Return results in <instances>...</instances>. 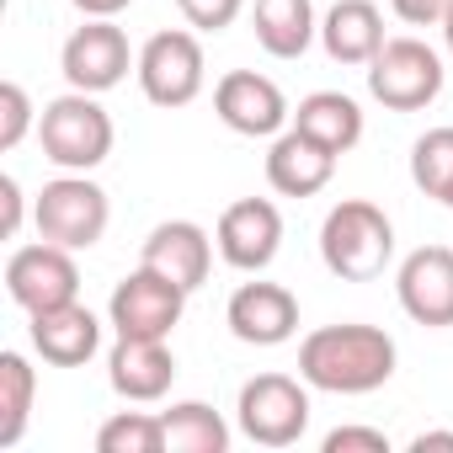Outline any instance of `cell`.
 I'll return each instance as SVG.
<instances>
[{
    "label": "cell",
    "mask_w": 453,
    "mask_h": 453,
    "mask_svg": "<svg viewBox=\"0 0 453 453\" xmlns=\"http://www.w3.org/2000/svg\"><path fill=\"white\" fill-rule=\"evenodd\" d=\"M395 336L363 320L320 326L299 342V379L326 395H373L395 379Z\"/></svg>",
    "instance_id": "1"
},
{
    "label": "cell",
    "mask_w": 453,
    "mask_h": 453,
    "mask_svg": "<svg viewBox=\"0 0 453 453\" xmlns=\"http://www.w3.org/2000/svg\"><path fill=\"white\" fill-rule=\"evenodd\" d=\"M320 262L342 283H373L395 262V224L368 197H342L320 224Z\"/></svg>",
    "instance_id": "2"
},
{
    "label": "cell",
    "mask_w": 453,
    "mask_h": 453,
    "mask_svg": "<svg viewBox=\"0 0 453 453\" xmlns=\"http://www.w3.org/2000/svg\"><path fill=\"white\" fill-rule=\"evenodd\" d=\"M112 118L91 91H65L38 112V144L43 160H54L59 171H96L112 155Z\"/></svg>",
    "instance_id": "3"
},
{
    "label": "cell",
    "mask_w": 453,
    "mask_h": 453,
    "mask_svg": "<svg viewBox=\"0 0 453 453\" xmlns=\"http://www.w3.org/2000/svg\"><path fill=\"white\" fill-rule=\"evenodd\" d=\"M107 219H112V203L91 181V171H65V176L43 181V192L33 203L38 235L65 246V251H91L107 235Z\"/></svg>",
    "instance_id": "4"
},
{
    "label": "cell",
    "mask_w": 453,
    "mask_h": 453,
    "mask_svg": "<svg viewBox=\"0 0 453 453\" xmlns=\"http://www.w3.org/2000/svg\"><path fill=\"white\" fill-rule=\"evenodd\" d=\"M368 96L389 112H421L442 96V54L421 38H384V49L368 59Z\"/></svg>",
    "instance_id": "5"
},
{
    "label": "cell",
    "mask_w": 453,
    "mask_h": 453,
    "mask_svg": "<svg viewBox=\"0 0 453 453\" xmlns=\"http://www.w3.org/2000/svg\"><path fill=\"white\" fill-rule=\"evenodd\" d=\"M235 426L257 448H294L310 432V384L288 373H257L241 384Z\"/></svg>",
    "instance_id": "6"
},
{
    "label": "cell",
    "mask_w": 453,
    "mask_h": 453,
    "mask_svg": "<svg viewBox=\"0 0 453 453\" xmlns=\"http://www.w3.org/2000/svg\"><path fill=\"white\" fill-rule=\"evenodd\" d=\"M139 91L150 107H187L203 96V81H208V59H203V43L197 33L187 27H165L155 33L144 49H139Z\"/></svg>",
    "instance_id": "7"
},
{
    "label": "cell",
    "mask_w": 453,
    "mask_h": 453,
    "mask_svg": "<svg viewBox=\"0 0 453 453\" xmlns=\"http://www.w3.org/2000/svg\"><path fill=\"white\" fill-rule=\"evenodd\" d=\"M181 310H187V288L139 262V267L112 288V299H107V326H112L118 336L171 342V331L181 326Z\"/></svg>",
    "instance_id": "8"
},
{
    "label": "cell",
    "mask_w": 453,
    "mask_h": 453,
    "mask_svg": "<svg viewBox=\"0 0 453 453\" xmlns=\"http://www.w3.org/2000/svg\"><path fill=\"white\" fill-rule=\"evenodd\" d=\"M59 70L70 81V91H112L128 81V70H139V54L128 49V33L112 22V17H86L70 38H65V54H59Z\"/></svg>",
    "instance_id": "9"
},
{
    "label": "cell",
    "mask_w": 453,
    "mask_h": 453,
    "mask_svg": "<svg viewBox=\"0 0 453 453\" xmlns=\"http://www.w3.org/2000/svg\"><path fill=\"white\" fill-rule=\"evenodd\" d=\"M213 246L235 273H267L283 251V213L273 197H241L219 213Z\"/></svg>",
    "instance_id": "10"
},
{
    "label": "cell",
    "mask_w": 453,
    "mask_h": 453,
    "mask_svg": "<svg viewBox=\"0 0 453 453\" xmlns=\"http://www.w3.org/2000/svg\"><path fill=\"white\" fill-rule=\"evenodd\" d=\"M213 112H219L224 128L241 134V139H278L294 123V107H288L283 86L257 75V70H230V75H224L213 86Z\"/></svg>",
    "instance_id": "11"
},
{
    "label": "cell",
    "mask_w": 453,
    "mask_h": 453,
    "mask_svg": "<svg viewBox=\"0 0 453 453\" xmlns=\"http://www.w3.org/2000/svg\"><path fill=\"white\" fill-rule=\"evenodd\" d=\"M6 294H12L27 315L81 299V267H75V251H65V246H54V241L17 246L12 262H6Z\"/></svg>",
    "instance_id": "12"
},
{
    "label": "cell",
    "mask_w": 453,
    "mask_h": 453,
    "mask_svg": "<svg viewBox=\"0 0 453 453\" xmlns=\"http://www.w3.org/2000/svg\"><path fill=\"white\" fill-rule=\"evenodd\" d=\"M395 299L426 331L453 326V251L448 246H416L395 273Z\"/></svg>",
    "instance_id": "13"
},
{
    "label": "cell",
    "mask_w": 453,
    "mask_h": 453,
    "mask_svg": "<svg viewBox=\"0 0 453 453\" xmlns=\"http://www.w3.org/2000/svg\"><path fill=\"white\" fill-rule=\"evenodd\" d=\"M224 326L246 347H283L299 331V299L283 283H241L224 304Z\"/></svg>",
    "instance_id": "14"
},
{
    "label": "cell",
    "mask_w": 453,
    "mask_h": 453,
    "mask_svg": "<svg viewBox=\"0 0 453 453\" xmlns=\"http://www.w3.org/2000/svg\"><path fill=\"white\" fill-rule=\"evenodd\" d=\"M107 384L112 395H123L128 405H155L171 395L176 384V352L165 342H144V336H118V347L107 352Z\"/></svg>",
    "instance_id": "15"
},
{
    "label": "cell",
    "mask_w": 453,
    "mask_h": 453,
    "mask_svg": "<svg viewBox=\"0 0 453 453\" xmlns=\"http://www.w3.org/2000/svg\"><path fill=\"white\" fill-rule=\"evenodd\" d=\"M336 160H342L336 150H326L315 134H304V128L288 123L273 139V150H267V187L283 192V197H315V192L331 187Z\"/></svg>",
    "instance_id": "16"
},
{
    "label": "cell",
    "mask_w": 453,
    "mask_h": 453,
    "mask_svg": "<svg viewBox=\"0 0 453 453\" xmlns=\"http://www.w3.org/2000/svg\"><path fill=\"white\" fill-rule=\"evenodd\" d=\"M139 262L165 273L187 294H197L208 283V267H213V241H208L203 224H192V219H165V224H155V230L144 235Z\"/></svg>",
    "instance_id": "17"
},
{
    "label": "cell",
    "mask_w": 453,
    "mask_h": 453,
    "mask_svg": "<svg viewBox=\"0 0 453 453\" xmlns=\"http://www.w3.org/2000/svg\"><path fill=\"white\" fill-rule=\"evenodd\" d=\"M27 320H33V326H27L33 352H38L43 363H54V368H81V363H91V357L102 352V320H96L81 299L54 304V310H38V315H27Z\"/></svg>",
    "instance_id": "18"
},
{
    "label": "cell",
    "mask_w": 453,
    "mask_h": 453,
    "mask_svg": "<svg viewBox=\"0 0 453 453\" xmlns=\"http://www.w3.org/2000/svg\"><path fill=\"white\" fill-rule=\"evenodd\" d=\"M320 49L331 54V65L368 70V59L384 49V12L373 0H336L320 17Z\"/></svg>",
    "instance_id": "19"
},
{
    "label": "cell",
    "mask_w": 453,
    "mask_h": 453,
    "mask_svg": "<svg viewBox=\"0 0 453 453\" xmlns=\"http://www.w3.org/2000/svg\"><path fill=\"white\" fill-rule=\"evenodd\" d=\"M251 22H257V43L273 59H304L310 43L320 38L315 0H257Z\"/></svg>",
    "instance_id": "20"
},
{
    "label": "cell",
    "mask_w": 453,
    "mask_h": 453,
    "mask_svg": "<svg viewBox=\"0 0 453 453\" xmlns=\"http://www.w3.org/2000/svg\"><path fill=\"white\" fill-rule=\"evenodd\" d=\"M294 128H304V134H315L326 150L347 155V150H357V139H363V107H357L347 91H310V96L294 107Z\"/></svg>",
    "instance_id": "21"
},
{
    "label": "cell",
    "mask_w": 453,
    "mask_h": 453,
    "mask_svg": "<svg viewBox=\"0 0 453 453\" xmlns=\"http://www.w3.org/2000/svg\"><path fill=\"white\" fill-rule=\"evenodd\" d=\"M165 421V453H230V421L208 400H176L160 411Z\"/></svg>",
    "instance_id": "22"
},
{
    "label": "cell",
    "mask_w": 453,
    "mask_h": 453,
    "mask_svg": "<svg viewBox=\"0 0 453 453\" xmlns=\"http://www.w3.org/2000/svg\"><path fill=\"white\" fill-rule=\"evenodd\" d=\"M38 400V368L22 352H0V448H17Z\"/></svg>",
    "instance_id": "23"
},
{
    "label": "cell",
    "mask_w": 453,
    "mask_h": 453,
    "mask_svg": "<svg viewBox=\"0 0 453 453\" xmlns=\"http://www.w3.org/2000/svg\"><path fill=\"white\" fill-rule=\"evenodd\" d=\"M96 453H165V421L150 411H118L96 426Z\"/></svg>",
    "instance_id": "24"
},
{
    "label": "cell",
    "mask_w": 453,
    "mask_h": 453,
    "mask_svg": "<svg viewBox=\"0 0 453 453\" xmlns=\"http://www.w3.org/2000/svg\"><path fill=\"white\" fill-rule=\"evenodd\" d=\"M411 181H416V192H426V197L442 203V192L453 187V123L426 128L411 144Z\"/></svg>",
    "instance_id": "25"
},
{
    "label": "cell",
    "mask_w": 453,
    "mask_h": 453,
    "mask_svg": "<svg viewBox=\"0 0 453 453\" xmlns=\"http://www.w3.org/2000/svg\"><path fill=\"white\" fill-rule=\"evenodd\" d=\"M33 128H38V107H33L27 86L6 81V86H0V150H17Z\"/></svg>",
    "instance_id": "26"
},
{
    "label": "cell",
    "mask_w": 453,
    "mask_h": 453,
    "mask_svg": "<svg viewBox=\"0 0 453 453\" xmlns=\"http://www.w3.org/2000/svg\"><path fill=\"white\" fill-rule=\"evenodd\" d=\"M176 12L187 17L192 33H224V27H235L246 0H176Z\"/></svg>",
    "instance_id": "27"
},
{
    "label": "cell",
    "mask_w": 453,
    "mask_h": 453,
    "mask_svg": "<svg viewBox=\"0 0 453 453\" xmlns=\"http://www.w3.org/2000/svg\"><path fill=\"white\" fill-rule=\"evenodd\" d=\"M326 453H389V437L379 426H336L326 432Z\"/></svg>",
    "instance_id": "28"
},
{
    "label": "cell",
    "mask_w": 453,
    "mask_h": 453,
    "mask_svg": "<svg viewBox=\"0 0 453 453\" xmlns=\"http://www.w3.org/2000/svg\"><path fill=\"white\" fill-rule=\"evenodd\" d=\"M448 6H453V0H389V12H395L405 27H437Z\"/></svg>",
    "instance_id": "29"
},
{
    "label": "cell",
    "mask_w": 453,
    "mask_h": 453,
    "mask_svg": "<svg viewBox=\"0 0 453 453\" xmlns=\"http://www.w3.org/2000/svg\"><path fill=\"white\" fill-rule=\"evenodd\" d=\"M22 181L17 176H0V235L6 241H17V230H22Z\"/></svg>",
    "instance_id": "30"
},
{
    "label": "cell",
    "mask_w": 453,
    "mask_h": 453,
    "mask_svg": "<svg viewBox=\"0 0 453 453\" xmlns=\"http://www.w3.org/2000/svg\"><path fill=\"white\" fill-rule=\"evenodd\" d=\"M70 6H75L81 17H118V12L134 6V0H70Z\"/></svg>",
    "instance_id": "31"
},
{
    "label": "cell",
    "mask_w": 453,
    "mask_h": 453,
    "mask_svg": "<svg viewBox=\"0 0 453 453\" xmlns=\"http://www.w3.org/2000/svg\"><path fill=\"white\" fill-rule=\"evenodd\" d=\"M426 448H448L453 453V432H416L411 437V453H426Z\"/></svg>",
    "instance_id": "32"
},
{
    "label": "cell",
    "mask_w": 453,
    "mask_h": 453,
    "mask_svg": "<svg viewBox=\"0 0 453 453\" xmlns=\"http://www.w3.org/2000/svg\"><path fill=\"white\" fill-rule=\"evenodd\" d=\"M437 27H442V43H448V54H453V6L442 12V22H437Z\"/></svg>",
    "instance_id": "33"
},
{
    "label": "cell",
    "mask_w": 453,
    "mask_h": 453,
    "mask_svg": "<svg viewBox=\"0 0 453 453\" xmlns=\"http://www.w3.org/2000/svg\"><path fill=\"white\" fill-rule=\"evenodd\" d=\"M442 208H448V213H453V187H448V192H442Z\"/></svg>",
    "instance_id": "34"
}]
</instances>
